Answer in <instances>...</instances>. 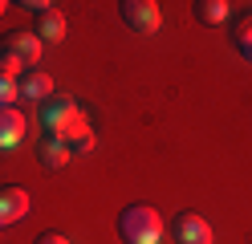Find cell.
<instances>
[{
  "instance_id": "1",
  "label": "cell",
  "mask_w": 252,
  "mask_h": 244,
  "mask_svg": "<svg viewBox=\"0 0 252 244\" xmlns=\"http://www.w3.org/2000/svg\"><path fill=\"white\" fill-rule=\"evenodd\" d=\"M37 122L45 130V139L65 142L69 151H94V126L86 122V114H82V106L73 98H65V94L45 98L41 110H37Z\"/></svg>"
},
{
  "instance_id": "2",
  "label": "cell",
  "mask_w": 252,
  "mask_h": 244,
  "mask_svg": "<svg viewBox=\"0 0 252 244\" xmlns=\"http://www.w3.org/2000/svg\"><path fill=\"white\" fill-rule=\"evenodd\" d=\"M114 228H118L122 244H163L167 240V224L151 204H126L118 211Z\"/></svg>"
},
{
  "instance_id": "3",
  "label": "cell",
  "mask_w": 252,
  "mask_h": 244,
  "mask_svg": "<svg viewBox=\"0 0 252 244\" xmlns=\"http://www.w3.org/2000/svg\"><path fill=\"white\" fill-rule=\"evenodd\" d=\"M118 16H122V25L130 33H138V37H155V33L163 29V12H159L155 0H122Z\"/></svg>"
},
{
  "instance_id": "4",
  "label": "cell",
  "mask_w": 252,
  "mask_h": 244,
  "mask_svg": "<svg viewBox=\"0 0 252 244\" xmlns=\"http://www.w3.org/2000/svg\"><path fill=\"white\" fill-rule=\"evenodd\" d=\"M171 236H175V244H212V224L195 216V211H179L175 220H171Z\"/></svg>"
},
{
  "instance_id": "5",
  "label": "cell",
  "mask_w": 252,
  "mask_h": 244,
  "mask_svg": "<svg viewBox=\"0 0 252 244\" xmlns=\"http://www.w3.org/2000/svg\"><path fill=\"white\" fill-rule=\"evenodd\" d=\"M0 49H4V53H12L17 61H25L29 70H33V65L41 61V53H45V45L33 37V29H12V33H4Z\"/></svg>"
},
{
  "instance_id": "6",
  "label": "cell",
  "mask_w": 252,
  "mask_h": 244,
  "mask_svg": "<svg viewBox=\"0 0 252 244\" xmlns=\"http://www.w3.org/2000/svg\"><path fill=\"white\" fill-rule=\"evenodd\" d=\"M65 33H69V25H65V16H61V8H45L41 16H33V37L41 45H61Z\"/></svg>"
},
{
  "instance_id": "7",
  "label": "cell",
  "mask_w": 252,
  "mask_h": 244,
  "mask_svg": "<svg viewBox=\"0 0 252 244\" xmlns=\"http://www.w3.org/2000/svg\"><path fill=\"white\" fill-rule=\"evenodd\" d=\"M29 208H33V200H29L25 187H0V228L25 220Z\"/></svg>"
},
{
  "instance_id": "8",
  "label": "cell",
  "mask_w": 252,
  "mask_h": 244,
  "mask_svg": "<svg viewBox=\"0 0 252 244\" xmlns=\"http://www.w3.org/2000/svg\"><path fill=\"white\" fill-rule=\"evenodd\" d=\"M17 98L29 102V106H41L45 98H53V77L41 73V70H29V73L17 81Z\"/></svg>"
},
{
  "instance_id": "9",
  "label": "cell",
  "mask_w": 252,
  "mask_h": 244,
  "mask_svg": "<svg viewBox=\"0 0 252 244\" xmlns=\"http://www.w3.org/2000/svg\"><path fill=\"white\" fill-rule=\"evenodd\" d=\"M21 139H25V114L17 106H0V155L21 146Z\"/></svg>"
},
{
  "instance_id": "10",
  "label": "cell",
  "mask_w": 252,
  "mask_h": 244,
  "mask_svg": "<svg viewBox=\"0 0 252 244\" xmlns=\"http://www.w3.org/2000/svg\"><path fill=\"white\" fill-rule=\"evenodd\" d=\"M33 155H37V163H41L45 171H61V167L73 159V151H69L65 142H57V139H37Z\"/></svg>"
},
{
  "instance_id": "11",
  "label": "cell",
  "mask_w": 252,
  "mask_h": 244,
  "mask_svg": "<svg viewBox=\"0 0 252 244\" xmlns=\"http://www.w3.org/2000/svg\"><path fill=\"white\" fill-rule=\"evenodd\" d=\"M191 12H195V21H199V25H228L232 4H228V0H195Z\"/></svg>"
},
{
  "instance_id": "12",
  "label": "cell",
  "mask_w": 252,
  "mask_h": 244,
  "mask_svg": "<svg viewBox=\"0 0 252 244\" xmlns=\"http://www.w3.org/2000/svg\"><path fill=\"white\" fill-rule=\"evenodd\" d=\"M232 45H236V53H240L244 61H252V16H244V21L232 25Z\"/></svg>"
},
{
  "instance_id": "13",
  "label": "cell",
  "mask_w": 252,
  "mask_h": 244,
  "mask_svg": "<svg viewBox=\"0 0 252 244\" xmlns=\"http://www.w3.org/2000/svg\"><path fill=\"white\" fill-rule=\"evenodd\" d=\"M29 73V65L25 61H17L12 53H4V49H0V77H12V81H21Z\"/></svg>"
},
{
  "instance_id": "14",
  "label": "cell",
  "mask_w": 252,
  "mask_h": 244,
  "mask_svg": "<svg viewBox=\"0 0 252 244\" xmlns=\"http://www.w3.org/2000/svg\"><path fill=\"white\" fill-rule=\"evenodd\" d=\"M12 102H17V81L0 77V106H12Z\"/></svg>"
},
{
  "instance_id": "15",
  "label": "cell",
  "mask_w": 252,
  "mask_h": 244,
  "mask_svg": "<svg viewBox=\"0 0 252 244\" xmlns=\"http://www.w3.org/2000/svg\"><path fill=\"white\" fill-rule=\"evenodd\" d=\"M33 244H73V240H69L65 232H57V228H49V232H41Z\"/></svg>"
},
{
  "instance_id": "16",
  "label": "cell",
  "mask_w": 252,
  "mask_h": 244,
  "mask_svg": "<svg viewBox=\"0 0 252 244\" xmlns=\"http://www.w3.org/2000/svg\"><path fill=\"white\" fill-rule=\"evenodd\" d=\"M4 12H8V4H4V0H0V16H4Z\"/></svg>"
}]
</instances>
